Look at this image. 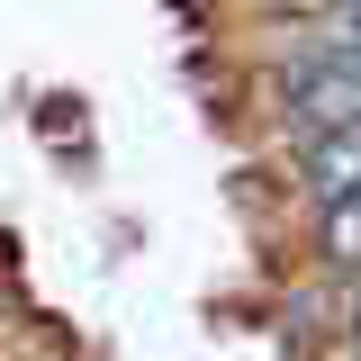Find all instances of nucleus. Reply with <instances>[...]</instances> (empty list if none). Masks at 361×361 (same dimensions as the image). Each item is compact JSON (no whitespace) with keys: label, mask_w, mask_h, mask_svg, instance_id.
<instances>
[{"label":"nucleus","mask_w":361,"mask_h":361,"mask_svg":"<svg viewBox=\"0 0 361 361\" xmlns=\"http://www.w3.org/2000/svg\"><path fill=\"white\" fill-rule=\"evenodd\" d=\"M226 9H244L253 27H325V18H343V0H226Z\"/></svg>","instance_id":"obj_1"},{"label":"nucleus","mask_w":361,"mask_h":361,"mask_svg":"<svg viewBox=\"0 0 361 361\" xmlns=\"http://www.w3.org/2000/svg\"><path fill=\"white\" fill-rule=\"evenodd\" d=\"M334 361H361V280L334 298Z\"/></svg>","instance_id":"obj_2"}]
</instances>
